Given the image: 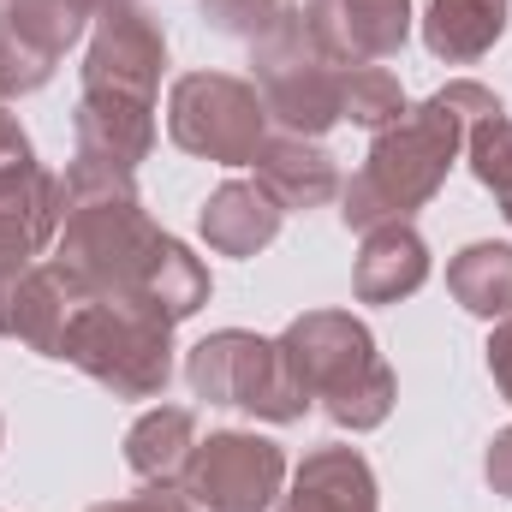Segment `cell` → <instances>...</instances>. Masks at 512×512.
Instances as JSON below:
<instances>
[{"instance_id":"obj_21","label":"cell","mask_w":512,"mask_h":512,"mask_svg":"<svg viewBox=\"0 0 512 512\" xmlns=\"http://www.w3.org/2000/svg\"><path fill=\"white\" fill-rule=\"evenodd\" d=\"M340 120L364 131H387L405 120V90L387 66H346V96H340Z\"/></svg>"},{"instance_id":"obj_26","label":"cell","mask_w":512,"mask_h":512,"mask_svg":"<svg viewBox=\"0 0 512 512\" xmlns=\"http://www.w3.org/2000/svg\"><path fill=\"white\" fill-rule=\"evenodd\" d=\"M489 376L501 387V399L512 405V316H501L495 334H489Z\"/></svg>"},{"instance_id":"obj_17","label":"cell","mask_w":512,"mask_h":512,"mask_svg":"<svg viewBox=\"0 0 512 512\" xmlns=\"http://www.w3.org/2000/svg\"><path fill=\"white\" fill-rule=\"evenodd\" d=\"M507 0H429L423 12V48L447 66L483 60L507 36Z\"/></svg>"},{"instance_id":"obj_11","label":"cell","mask_w":512,"mask_h":512,"mask_svg":"<svg viewBox=\"0 0 512 512\" xmlns=\"http://www.w3.org/2000/svg\"><path fill=\"white\" fill-rule=\"evenodd\" d=\"M72 131H78V161L114 167V173H137V161H149V149H155V102L84 96Z\"/></svg>"},{"instance_id":"obj_7","label":"cell","mask_w":512,"mask_h":512,"mask_svg":"<svg viewBox=\"0 0 512 512\" xmlns=\"http://www.w3.org/2000/svg\"><path fill=\"white\" fill-rule=\"evenodd\" d=\"M179 489L191 495L197 512H268L286 489V453L268 435L221 429V435L197 441Z\"/></svg>"},{"instance_id":"obj_2","label":"cell","mask_w":512,"mask_h":512,"mask_svg":"<svg viewBox=\"0 0 512 512\" xmlns=\"http://www.w3.org/2000/svg\"><path fill=\"white\" fill-rule=\"evenodd\" d=\"M280 364L292 387L322 405L340 429H382L393 411V370L376 352V334L352 316V310H304L298 322H286V334L274 340Z\"/></svg>"},{"instance_id":"obj_29","label":"cell","mask_w":512,"mask_h":512,"mask_svg":"<svg viewBox=\"0 0 512 512\" xmlns=\"http://www.w3.org/2000/svg\"><path fill=\"white\" fill-rule=\"evenodd\" d=\"M0 435H6V423H0Z\"/></svg>"},{"instance_id":"obj_3","label":"cell","mask_w":512,"mask_h":512,"mask_svg":"<svg viewBox=\"0 0 512 512\" xmlns=\"http://www.w3.org/2000/svg\"><path fill=\"white\" fill-rule=\"evenodd\" d=\"M60 358L114 399H155L173 376V322L137 298H84L60 340Z\"/></svg>"},{"instance_id":"obj_15","label":"cell","mask_w":512,"mask_h":512,"mask_svg":"<svg viewBox=\"0 0 512 512\" xmlns=\"http://www.w3.org/2000/svg\"><path fill=\"white\" fill-rule=\"evenodd\" d=\"M280 203L256 185V179H227L209 203H203V239H209V251L221 256H256L274 245V233H280Z\"/></svg>"},{"instance_id":"obj_20","label":"cell","mask_w":512,"mask_h":512,"mask_svg":"<svg viewBox=\"0 0 512 512\" xmlns=\"http://www.w3.org/2000/svg\"><path fill=\"white\" fill-rule=\"evenodd\" d=\"M143 304H149V310H161L167 322L197 316V310L209 304V268L185 251L179 239H167V251H161L155 274H149V286H143Z\"/></svg>"},{"instance_id":"obj_16","label":"cell","mask_w":512,"mask_h":512,"mask_svg":"<svg viewBox=\"0 0 512 512\" xmlns=\"http://www.w3.org/2000/svg\"><path fill=\"white\" fill-rule=\"evenodd\" d=\"M191 453H197V417L185 405H155L126 429V465L155 489H179Z\"/></svg>"},{"instance_id":"obj_9","label":"cell","mask_w":512,"mask_h":512,"mask_svg":"<svg viewBox=\"0 0 512 512\" xmlns=\"http://www.w3.org/2000/svg\"><path fill=\"white\" fill-rule=\"evenodd\" d=\"M304 18L340 66H376L411 36V0H310Z\"/></svg>"},{"instance_id":"obj_10","label":"cell","mask_w":512,"mask_h":512,"mask_svg":"<svg viewBox=\"0 0 512 512\" xmlns=\"http://www.w3.org/2000/svg\"><path fill=\"white\" fill-rule=\"evenodd\" d=\"M84 298H90V292L48 256V262H36V268L18 280V292H12V304H6V322H0V340H24L30 352L60 358V340H66V328H72V316H78Z\"/></svg>"},{"instance_id":"obj_1","label":"cell","mask_w":512,"mask_h":512,"mask_svg":"<svg viewBox=\"0 0 512 512\" xmlns=\"http://www.w3.org/2000/svg\"><path fill=\"white\" fill-rule=\"evenodd\" d=\"M489 114H501V96L489 84H471V78L435 90L423 108H405L399 126L376 131L370 161L340 191L346 227L352 233H376L387 221H411L447 185V167L459 161L465 131L477 126V120H489Z\"/></svg>"},{"instance_id":"obj_8","label":"cell","mask_w":512,"mask_h":512,"mask_svg":"<svg viewBox=\"0 0 512 512\" xmlns=\"http://www.w3.org/2000/svg\"><path fill=\"white\" fill-rule=\"evenodd\" d=\"M161 66H167V36L161 24L126 6L114 18L96 24V42L84 54V96H131V102H155L161 90Z\"/></svg>"},{"instance_id":"obj_27","label":"cell","mask_w":512,"mask_h":512,"mask_svg":"<svg viewBox=\"0 0 512 512\" xmlns=\"http://www.w3.org/2000/svg\"><path fill=\"white\" fill-rule=\"evenodd\" d=\"M483 471H489V489L512 501V429H501V435L489 441V459H483Z\"/></svg>"},{"instance_id":"obj_28","label":"cell","mask_w":512,"mask_h":512,"mask_svg":"<svg viewBox=\"0 0 512 512\" xmlns=\"http://www.w3.org/2000/svg\"><path fill=\"white\" fill-rule=\"evenodd\" d=\"M126 6H137V0H90L96 18H114V12H126Z\"/></svg>"},{"instance_id":"obj_22","label":"cell","mask_w":512,"mask_h":512,"mask_svg":"<svg viewBox=\"0 0 512 512\" xmlns=\"http://www.w3.org/2000/svg\"><path fill=\"white\" fill-rule=\"evenodd\" d=\"M465 155H471V173L495 197H512V120H507V108L465 131Z\"/></svg>"},{"instance_id":"obj_4","label":"cell","mask_w":512,"mask_h":512,"mask_svg":"<svg viewBox=\"0 0 512 512\" xmlns=\"http://www.w3.org/2000/svg\"><path fill=\"white\" fill-rule=\"evenodd\" d=\"M251 66H256V96H262V108L292 131V137H322V131L340 120L346 66L316 42L304 6H286V12L256 36Z\"/></svg>"},{"instance_id":"obj_12","label":"cell","mask_w":512,"mask_h":512,"mask_svg":"<svg viewBox=\"0 0 512 512\" xmlns=\"http://www.w3.org/2000/svg\"><path fill=\"white\" fill-rule=\"evenodd\" d=\"M256 185L280 203V209H322L328 197H340V167L316 137H262L256 149Z\"/></svg>"},{"instance_id":"obj_24","label":"cell","mask_w":512,"mask_h":512,"mask_svg":"<svg viewBox=\"0 0 512 512\" xmlns=\"http://www.w3.org/2000/svg\"><path fill=\"white\" fill-rule=\"evenodd\" d=\"M30 173H42V161H36V149H30V137L24 126L0 108V191H12V185H24Z\"/></svg>"},{"instance_id":"obj_18","label":"cell","mask_w":512,"mask_h":512,"mask_svg":"<svg viewBox=\"0 0 512 512\" xmlns=\"http://www.w3.org/2000/svg\"><path fill=\"white\" fill-rule=\"evenodd\" d=\"M447 286L483 322L512 316V245H495V239L489 245H465V251L447 262Z\"/></svg>"},{"instance_id":"obj_13","label":"cell","mask_w":512,"mask_h":512,"mask_svg":"<svg viewBox=\"0 0 512 512\" xmlns=\"http://www.w3.org/2000/svg\"><path fill=\"white\" fill-rule=\"evenodd\" d=\"M274 512H382L376 507V471L358 447H316V453H304L292 495Z\"/></svg>"},{"instance_id":"obj_19","label":"cell","mask_w":512,"mask_h":512,"mask_svg":"<svg viewBox=\"0 0 512 512\" xmlns=\"http://www.w3.org/2000/svg\"><path fill=\"white\" fill-rule=\"evenodd\" d=\"M0 18H6L30 48H42L48 60H60V54L84 36V24H90L96 12H90V0H0Z\"/></svg>"},{"instance_id":"obj_25","label":"cell","mask_w":512,"mask_h":512,"mask_svg":"<svg viewBox=\"0 0 512 512\" xmlns=\"http://www.w3.org/2000/svg\"><path fill=\"white\" fill-rule=\"evenodd\" d=\"M90 512H197L191 507V495H179V489H143V495H126V501H102V507Z\"/></svg>"},{"instance_id":"obj_14","label":"cell","mask_w":512,"mask_h":512,"mask_svg":"<svg viewBox=\"0 0 512 512\" xmlns=\"http://www.w3.org/2000/svg\"><path fill=\"white\" fill-rule=\"evenodd\" d=\"M429 280V245L411 221H387L376 233H364V251L352 268V292L358 304H399Z\"/></svg>"},{"instance_id":"obj_6","label":"cell","mask_w":512,"mask_h":512,"mask_svg":"<svg viewBox=\"0 0 512 512\" xmlns=\"http://www.w3.org/2000/svg\"><path fill=\"white\" fill-rule=\"evenodd\" d=\"M262 126H268V108H262L256 84L233 78V72H185L167 96V131L197 161L245 167L268 137Z\"/></svg>"},{"instance_id":"obj_5","label":"cell","mask_w":512,"mask_h":512,"mask_svg":"<svg viewBox=\"0 0 512 512\" xmlns=\"http://www.w3.org/2000/svg\"><path fill=\"white\" fill-rule=\"evenodd\" d=\"M185 382L209 405H239L268 423H298L310 411V399L292 387L286 364H280V346L262 334H245V328H221V334L197 340L185 358Z\"/></svg>"},{"instance_id":"obj_23","label":"cell","mask_w":512,"mask_h":512,"mask_svg":"<svg viewBox=\"0 0 512 512\" xmlns=\"http://www.w3.org/2000/svg\"><path fill=\"white\" fill-rule=\"evenodd\" d=\"M280 12H286V0H203V18L227 36H245V42H256Z\"/></svg>"}]
</instances>
